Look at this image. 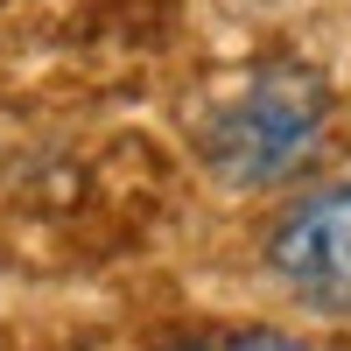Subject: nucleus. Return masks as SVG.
<instances>
[{"instance_id":"obj_1","label":"nucleus","mask_w":351,"mask_h":351,"mask_svg":"<svg viewBox=\"0 0 351 351\" xmlns=\"http://www.w3.org/2000/svg\"><path fill=\"white\" fill-rule=\"evenodd\" d=\"M324 127H330L324 71L281 56V64L246 71L239 92L218 99V112L197 134V148H204V169L225 190H274L324 148Z\"/></svg>"},{"instance_id":"obj_2","label":"nucleus","mask_w":351,"mask_h":351,"mask_svg":"<svg viewBox=\"0 0 351 351\" xmlns=\"http://www.w3.org/2000/svg\"><path fill=\"white\" fill-rule=\"evenodd\" d=\"M267 274L316 316H351V183L295 197L267 225Z\"/></svg>"},{"instance_id":"obj_3","label":"nucleus","mask_w":351,"mask_h":351,"mask_svg":"<svg viewBox=\"0 0 351 351\" xmlns=\"http://www.w3.org/2000/svg\"><path fill=\"white\" fill-rule=\"evenodd\" d=\"M176 351H316V344L288 337V330H211V337H190Z\"/></svg>"}]
</instances>
